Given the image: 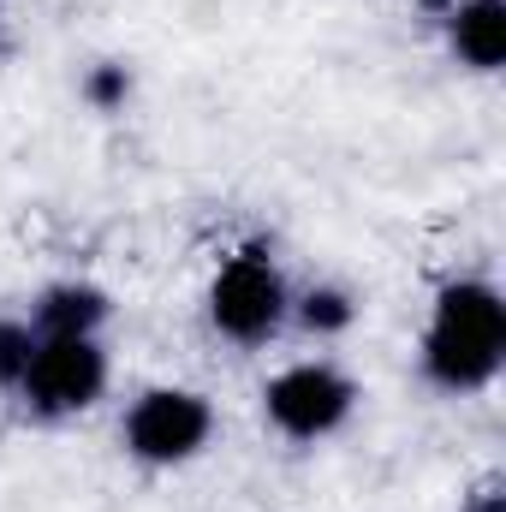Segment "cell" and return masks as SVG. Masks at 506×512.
Returning a JSON list of instances; mask_svg holds the SVG:
<instances>
[{
  "label": "cell",
  "mask_w": 506,
  "mask_h": 512,
  "mask_svg": "<svg viewBox=\"0 0 506 512\" xmlns=\"http://www.w3.org/2000/svg\"><path fill=\"white\" fill-rule=\"evenodd\" d=\"M358 405V382L334 364H292L262 387V411L286 441H322L334 435Z\"/></svg>",
  "instance_id": "obj_5"
},
{
  "label": "cell",
  "mask_w": 506,
  "mask_h": 512,
  "mask_svg": "<svg viewBox=\"0 0 506 512\" xmlns=\"http://www.w3.org/2000/svg\"><path fill=\"white\" fill-rule=\"evenodd\" d=\"M506 364V304L489 280L441 286L423 328V376L441 393H477Z\"/></svg>",
  "instance_id": "obj_1"
},
{
  "label": "cell",
  "mask_w": 506,
  "mask_h": 512,
  "mask_svg": "<svg viewBox=\"0 0 506 512\" xmlns=\"http://www.w3.org/2000/svg\"><path fill=\"white\" fill-rule=\"evenodd\" d=\"M108 387V352L96 334H36L30 370H24V405L36 417H78Z\"/></svg>",
  "instance_id": "obj_2"
},
{
  "label": "cell",
  "mask_w": 506,
  "mask_h": 512,
  "mask_svg": "<svg viewBox=\"0 0 506 512\" xmlns=\"http://www.w3.org/2000/svg\"><path fill=\"white\" fill-rule=\"evenodd\" d=\"M447 42L471 72H501L506 60V6L501 0H453L447 6Z\"/></svg>",
  "instance_id": "obj_6"
},
{
  "label": "cell",
  "mask_w": 506,
  "mask_h": 512,
  "mask_svg": "<svg viewBox=\"0 0 506 512\" xmlns=\"http://www.w3.org/2000/svg\"><path fill=\"white\" fill-rule=\"evenodd\" d=\"M286 310H292L286 280H280V268L262 251L233 256V262L215 274V286H209V322H215V334L233 340V346H262V340H274L280 322H286Z\"/></svg>",
  "instance_id": "obj_3"
},
{
  "label": "cell",
  "mask_w": 506,
  "mask_h": 512,
  "mask_svg": "<svg viewBox=\"0 0 506 512\" xmlns=\"http://www.w3.org/2000/svg\"><path fill=\"white\" fill-rule=\"evenodd\" d=\"M126 453L143 465H185L215 435V405L191 387H149L120 423Z\"/></svg>",
  "instance_id": "obj_4"
},
{
  "label": "cell",
  "mask_w": 506,
  "mask_h": 512,
  "mask_svg": "<svg viewBox=\"0 0 506 512\" xmlns=\"http://www.w3.org/2000/svg\"><path fill=\"white\" fill-rule=\"evenodd\" d=\"M30 352H36V328L24 316H0V387L18 393L24 370H30Z\"/></svg>",
  "instance_id": "obj_9"
},
{
  "label": "cell",
  "mask_w": 506,
  "mask_h": 512,
  "mask_svg": "<svg viewBox=\"0 0 506 512\" xmlns=\"http://www.w3.org/2000/svg\"><path fill=\"white\" fill-rule=\"evenodd\" d=\"M102 322H108V292L90 280H60L30 310L36 334H102Z\"/></svg>",
  "instance_id": "obj_7"
},
{
  "label": "cell",
  "mask_w": 506,
  "mask_h": 512,
  "mask_svg": "<svg viewBox=\"0 0 506 512\" xmlns=\"http://www.w3.org/2000/svg\"><path fill=\"white\" fill-rule=\"evenodd\" d=\"M298 322L328 340V334H346V328L358 322V304H352V292H340V286H310L304 304H298Z\"/></svg>",
  "instance_id": "obj_8"
},
{
  "label": "cell",
  "mask_w": 506,
  "mask_h": 512,
  "mask_svg": "<svg viewBox=\"0 0 506 512\" xmlns=\"http://www.w3.org/2000/svg\"><path fill=\"white\" fill-rule=\"evenodd\" d=\"M84 102H90L96 114H120V108L131 102V66H120V60L90 66V78H84Z\"/></svg>",
  "instance_id": "obj_10"
}]
</instances>
